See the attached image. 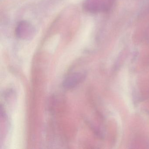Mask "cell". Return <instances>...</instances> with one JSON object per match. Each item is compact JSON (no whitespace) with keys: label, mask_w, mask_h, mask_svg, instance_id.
<instances>
[{"label":"cell","mask_w":149,"mask_h":149,"mask_svg":"<svg viewBox=\"0 0 149 149\" xmlns=\"http://www.w3.org/2000/svg\"><path fill=\"white\" fill-rule=\"evenodd\" d=\"M84 77L82 73H75L68 77L64 82L63 85L67 88H70L80 83Z\"/></svg>","instance_id":"6da1fadb"}]
</instances>
